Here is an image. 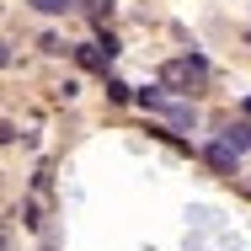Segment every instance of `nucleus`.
I'll return each mask as SVG.
<instances>
[{
	"label": "nucleus",
	"instance_id": "20e7f679",
	"mask_svg": "<svg viewBox=\"0 0 251 251\" xmlns=\"http://www.w3.org/2000/svg\"><path fill=\"white\" fill-rule=\"evenodd\" d=\"M32 5H38V11H43V16H64V11H70V5H64V0H32Z\"/></svg>",
	"mask_w": 251,
	"mask_h": 251
},
{
	"label": "nucleus",
	"instance_id": "f03ea898",
	"mask_svg": "<svg viewBox=\"0 0 251 251\" xmlns=\"http://www.w3.org/2000/svg\"><path fill=\"white\" fill-rule=\"evenodd\" d=\"M235 145H230V139H219V145H208V166H219V171H235Z\"/></svg>",
	"mask_w": 251,
	"mask_h": 251
},
{
	"label": "nucleus",
	"instance_id": "7ed1b4c3",
	"mask_svg": "<svg viewBox=\"0 0 251 251\" xmlns=\"http://www.w3.org/2000/svg\"><path fill=\"white\" fill-rule=\"evenodd\" d=\"M225 139H230L235 150L246 155V150H251V123H230V128H225Z\"/></svg>",
	"mask_w": 251,
	"mask_h": 251
},
{
	"label": "nucleus",
	"instance_id": "f257e3e1",
	"mask_svg": "<svg viewBox=\"0 0 251 251\" xmlns=\"http://www.w3.org/2000/svg\"><path fill=\"white\" fill-rule=\"evenodd\" d=\"M160 80L176 86V91H198L203 80H208V64H203V59H171V64L160 70Z\"/></svg>",
	"mask_w": 251,
	"mask_h": 251
}]
</instances>
